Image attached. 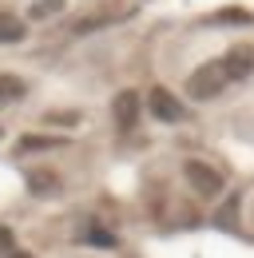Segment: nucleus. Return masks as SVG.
Returning a JSON list of instances; mask_svg holds the SVG:
<instances>
[{
	"instance_id": "f257e3e1",
	"label": "nucleus",
	"mask_w": 254,
	"mask_h": 258,
	"mask_svg": "<svg viewBox=\"0 0 254 258\" xmlns=\"http://www.w3.org/2000/svg\"><path fill=\"white\" fill-rule=\"evenodd\" d=\"M226 84H230V80H226L222 64H219V60H211V64H203V68H195V72H190V80H187V92H190V99L207 103V99L222 96V88H226Z\"/></svg>"
},
{
	"instance_id": "f03ea898",
	"label": "nucleus",
	"mask_w": 254,
	"mask_h": 258,
	"mask_svg": "<svg viewBox=\"0 0 254 258\" xmlns=\"http://www.w3.org/2000/svg\"><path fill=\"white\" fill-rule=\"evenodd\" d=\"M147 107H151V115H155L159 123H183V119H187L183 103L171 96L167 88H151V96H147Z\"/></svg>"
},
{
	"instance_id": "7ed1b4c3",
	"label": "nucleus",
	"mask_w": 254,
	"mask_h": 258,
	"mask_svg": "<svg viewBox=\"0 0 254 258\" xmlns=\"http://www.w3.org/2000/svg\"><path fill=\"white\" fill-rule=\"evenodd\" d=\"M183 175H187V183H190L199 195H219V191H222V175L215 171V167L199 163V159H190L187 167H183Z\"/></svg>"
},
{
	"instance_id": "20e7f679",
	"label": "nucleus",
	"mask_w": 254,
	"mask_h": 258,
	"mask_svg": "<svg viewBox=\"0 0 254 258\" xmlns=\"http://www.w3.org/2000/svg\"><path fill=\"white\" fill-rule=\"evenodd\" d=\"M219 64H222V72H226V80H246L254 72V48H230Z\"/></svg>"
},
{
	"instance_id": "39448f33",
	"label": "nucleus",
	"mask_w": 254,
	"mask_h": 258,
	"mask_svg": "<svg viewBox=\"0 0 254 258\" xmlns=\"http://www.w3.org/2000/svg\"><path fill=\"white\" fill-rule=\"evenodd\" d=\"M111 107H115V123L119 127H135V115H139V96L135 92H119Z\"/></svg>"
},
{
	"instance_id": "423d86ee",
	"label": "nucleus",
	"mask_w": 254,
	"mask_h": 258,
	"mask_svg": "<svg viewBox=\"0 0 254 258\" xmlns=\"http://www.w3.org/2000/svg\"><path fill=\"white\" fill-rule=\"evenodd\" d=\"M28 36V24L16 12H0V44H20Z\"/></svg>"
},
{
	"instance_id": "0eeeda50",
	"label": "nucleus",
	"mask_w": 254,
	"mask_h": 258,
	"mask_svg": "<svg viewBox=\"0 0 254 258\" xmlns=\"http://www.w3.org/2000/svg\"><path fill=\"white\" fill-rule=\"evenodd\" d=\"M24 92H28V84H24L20 76L0 72V107H8V103H16V99H24Z\"/></svg>"
},
{
	"instance_id": "6e6552de",
	"label": "nucleus",
	"mask_w": 254,
	"mask_h": 258,
	"mask_svg": "<svg viewBox=\"0 0 254 258\" xmlns=\"http://www.w3.org/2000/svg\"><path fill=\"white\" fill-rule=\"evenodd\" d=\"M56 12H64V0H32L28 20H48V16H56Z\"/></svg>"
},
{
	"instance_id": "1a4fd4ad",
	"label": "nucleus",
	"mask_w": 254,
	"mask_h": 258,
	"mask_svg": "<svg viewBox=\"0 0 254 258\" xmlns=\"http://www.w3.org/2000/svg\"><path fill=\"white\" fill-rule=\"evenodd\" d=\"M28 187H36V191H52V187H56V175H52V171H36V175H28Z\"/></svg>"
},
{
	"instance_id": "9d476101",
	"label": "nucleus",
	"mask_w": 254,
	"mask_h": 258,
	"mask_svg": "<svg viewBox=\"0 0 254 258\" xmlns=\"http://www.w3.org/2000/svg\"><path fill=\"white\" fill-rule=\"evenodd\" d=\"M36 147H60V139H44V135H24L20 151H36Z\"/></svg>"
},
{
	"instance_id": "9b49d317",
	"label": "nucleus",
	"mask_w": 254,
	"mask_h": 258,
	"mask_svg": "<svg viewBox=\"0 0 254 258\" xmlns=\"http://www.w3.org/2000/svg\"><path fill=\"white\" fill-rule=\"evenodd\" d=\"M12 258H28V254H12Z\"/></svg>"
},
{
	"instance_id": "f8f14e48",
	"label": "nucleus",
	"mask_w": 254,
	"mask_h": 258,
	"mask_svg": "<svg viewBox=\"0 0 254 258\" xmlns=\"http://www.w3.org/2000/svg\"><path fill=\"white\" fill-rule=\"evenodd\" d=\"M0 135H4V131H0Z\"/></svg>"
}]
</instances>
